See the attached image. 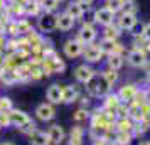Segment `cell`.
I'll list each match as a JSON object with an SVG mask.
<instances>
[{
	"label": "cell",
	"mask_w": 150,
	"mask_h": 145,
	"mask_svg": "<svg viewBox=\"0 0 150 145\" xmlns=\"http://www.w3.org/2000/svg\"><path fill=\"white\" fill-rule=\"evenodd\" d=\"M37 30L41 34H51V32L57 30L56 14H52V12H42L37 17Z\"/></svg>",
	"instance_id": "obj_1"
},
{
	"label": "cell",
	"mask_w": 150,
	"mask_h": 145,
	"mask_svg": "<svg viewBox=\"0 0 150 145\" xmlns=\"http://www.w3.org/2000/svg\"><path fill=\"white\" fill-rule=\"evenodd\" d=\"M83 51H84V44L79 42L76 37L74 39H68L62 46V52L68 59H76V57L83 56Z\"/></svg>",
	"instance_id": "obj_2"
},
{
	"label": "cell",
	"mask_w": 150,
	"mask_h": 145,
	"mask_svg": "<svg viewBox=\"0 0 150 145\" xmlns=\"http://www.w3.org/2000/svg\"><path fill=\"white\" fill-rule=\"evenodd\" d=\"M96 37H98L96 27L95 25H88V24H81V27L78 30V35H76V39L79 42H83L84 46L93 44V42L96 41Z\"/></svg>",
	"instance_id": "obj_3"
},
{
	"label": "cell",
	"mask_w": 150,
	"mask_h": 145,
	"mask_svg": "<svg viewBox=\"0 0 150 145\" xmlns=\"http://www.w3.org/2000/svg\"><path fill=\"white\" fill-rule=\"evenodd\" d=\"M138 88H137L135 84H132V83H128V84H123L122 88L118 90V98H120V101L122 103H125V105H130V103H133L137 100V95H138Z\"/></svg>",
	"instance_id": "obj_4"
},
{
	"label": "cell",
	"mask_w": 150,
	"mask_h": 145,
	"mask_svg": "<svg viewBox=\"0 0 150 145\" xmlns=\"http://www.w3.org/2000/svg\"><path fill=\"white\" fill-rule=\"evenodd\" d=\"M73 74H74V79L78 83H83L86 84L91 79V78L96 74V71L91 66H89L88 62H84V64H79V66H76L74 71H73Z\"/></svg>",
	"instance_id": "obj_5"
},
{
	"label": "cell",
	"mask_w": 150,
	"mask_h": 145,
	"mask_svg": "<svg viewBox=\"0 0 150 145\" xmlns=\"http://www.w3.org/2000/svg\"><path fill=\"white\" fill-rule=\"evenodd\" d=\"M103 52L100 46L98 44H88V46H84V51H83V57H84V61L88 62V64H95V62H100L103 59Z\"/></svg>",
	"instance_id": "obj_6"
},
{
	"label": "cell",
	"mask_w": 150,
	"mask_h": 145,
	"mask_svg": "<svg viewBox=\"0 0 150 145\" xmlns=\"http://www.w3.org/2000/svg\"><path fill=\"white\" fill-rule=\"evenodd\" d=\"M34 113H35V117H37V120H41V122H51L56 117V108H54V105L46 101V103L37 105Z\"/></svg>",
	"instance_id": "obj_7"
},
{
	"label": "cell",
	"mask_w": 150,
	"mask_h": 145,
	"mask_svg": "<svg viewBox=\"0 0 150 145\" xmlns=\"http://www.w3.org/2000/svg\"><path fill=\"white\" fill-rule=\"evenodd\" d=\"M115 21H116V14H113L110 8H106V7L95 8V22L96 24L106 27V25H110V24H113Z\"/></svg>",
	"instance_id": "obj_8"
},
{
	"label": "cell",
	"mask_w": 150,
	"mask_h": 145,
	"mask_svg": "<svg viewBox=\"0 0 150 145\" xmlns=\"http://www.w3.org/2000/svg\"><path fill=\"white\" fill-rule=\"evenodd\" d=\"M115 24L120 27V30H133L137 27V24H138V19H137V14H123V12H120Z\"/></svg>",
	"instance_id": "obj_9"
},
{
	"label": "cell",
	"mask_w": 150,
	"mask_h": 145,
	"mask_svg": "<svg viewBox=\"0 0 150 145\" xmlns=\"http://www.w3.org/2000/svg\"><path fill=\"white\" fill-rule=\"evenodd\" d=\"M127 62H128L132 68H143L145 64H147V54L142 52V51H138V49H130L128 54H127Z\"/></svg>",
	"instance_id": "obj_10"
},
{
	"label": "cell",
	"mask_w": 150,
	"mask_h": 145,
	"mask_svg": "<svg viewBox=\"0 0 150 145\" xmlns=\"http://www.w3.org/2000/svg\"><path fill=\"white\" fill-rule=\"evenodd\" d=\"M100 49L105 56L110 54H122L123 56V46L118 41H110V39H101L100 41Z\"/></svg>",
	"instance_id": "obj_11"
},
{
	"label": "cell",
	"mask_w": 150,
	"mask_h": 145,
	"mask_svg": "<svg viewBox=\"0 0 150 145\" xmlns=\"http://www.w3.org/2000/svg\"><path fill=\"white\" fill-rule=\"evenodd\" d=\"M47 137L51 145H61L66 140V132L61 125H51L47 128Z\"/></svg>",
	"instance_id": "obj_12"
},
{
	"label": "cell",
	"mask_w": 150,
	"mask_h": 145,
	"mask_svg": "<svg viewBox=\"0 0 150 145\" xmlns=\"http://www.w3.org/2000/svg\"><path fill=\"white\" fill-rule=\"evenodd\" d=\"M56 24H57V30H61V32H69V30H73V27L76 25V21L69 14L62 12V14L56 15Z\"/></svg>",
	"instance_id": "obj_13"
},
{
	"label": "cell",
	"mask_w": 150,
	"mask_h": 145,
	"mask_svg": "<svg viewBox=\"0 0 150 145\" xmlns=\"http://www.w3.org/2000/svg\"><path fill=\"white\" fill-rule=\"evenodd\" d=\"M86 8H88V5H84V4H81V2H78V0H73V2H69L68 5H66V14H69L74 21H79L83 17V14L86 12Z\"/></svg>",
	"instance_id": "obj_14"
},
{
	"label": "cell",
	"mask_w": 150,
	"mask_h": 145,
	"mask_svg": "<svg viewBox=\"0 0 150 145\" xmlns=\"http://www.w3.org/2000/svg\"><path fill=\"white\" fill-rule=\"evenodd\" d=\"M46 98H47V101L51 105H59L62 103V86L61 84H51L46 91Z\"/></svg>",
	"instance_id": "obj_15"
},
{
	"label": "cell",
	"mask_w": 150,
	"mask_h": 145,
	"mask_svg": "<svg viewBox=\"0 0 150 145\" xmlns=\"http://www.w3.org/2000/svg\"><path fill=\"white\" fill-rule=\"evenodd\" d=\"M7 115H8V122H10V125H14V127H21L22 123H25V122H29V120H30L25 111L17 110V108L8 110Z\"/></svg>",
	"instance_id": "obj_16"
},
{
	"label": "cell",
	"mask_w": 150,
	"mask_h": 145,
	"mask_svg": "<svg viewBox=\"0 0 150 145\" xmlns=\"http://www.w3.org/2000/svg\"><path fill=\"white\" fill-rule=\"evenodd\" d=\"M84 144V128L81 125L76 123L71 132H69V137H68V145H83Z\"/></svg>",
	"instance_id": "obj_17"
},
{
	"label": "cell",
	"mask_w": 150,
	"mask_h": 145,
	"mask_svg": "<svg viewBox=\"0 0 150 145\" xmlns=\"http://www.w3.org/2000/svg\"><path fill=\"white\" fill-rule=\"evenodd\" d=\"M79 98V93H78V88L73 86V84H68V86H62V103L64 105H71L78 101Z\"/></svg>",
	"instance_id": "obj_18"
},
{
	"label": "cell",
	"mask_w": 150,
	"mask_h": 145,
	"mask_svg": "<svg viewBox=\"0 0 150 145\" xmlns=\"http://www.w3.org/2000/svg\"><path fill=\"white\" fill-rule=\"evenodd\" d=\"M103 98H105V100H103V108H105L106 111H113V113H116L118 106L122 105L118 95H116V93H108L106 96H103Z\"/></svg>",
	"instance_id": "obj_19"
},
{
	"label": "cell",
	"mask_w": 150,
	"mask_h": 145,
	"mask_svg": "<svg viewBox=\"0 0 150 145\" xmlns=\"http://www.w3.org/2000/svg\"><path fill=\"white\" fill-rule=\"evenodd\" d=\"M29 144L30 145H51L47 137V132H42V130H35L29 135Z\"/></svg>",
	"instance_id": "obj_20"
},
{
	"label": "cell",
	"mask_w": 150,
	"mask_h": 145,
	"mask_svg": "<svg viewBox=\"0 0 150 145\" xmlns=\"http://www.w3.org/2000/svg\"><path fill=\"white\" fill-rule=\"evenodd\" d=\"M14 24H15V37H24L32 30V25L27 19H15Z\"/></svg>",
	"instance_id": "obj_21"
},
{
	"label": "cell",
	"mask_w": 150,
	"mask_h": 145,
	"mask_svg": "<svg viewBox=\"0 0 150 145\" xmlns=\"http://www.w3.org/2000/svg\"><path fill=\"white\" fill-rule=\"evenodd\" d=\"M120 35H122V30H120V27L116 25L115 22H113V24H110V25H106V27H103V39L118 41V39H120Z\"/></svg>",
	"instance_id": "obj_22"
},
{
	"label": "cell",
	"mask_w": 150,
	"mask_h": 145,
	"mask_svg": "<svg viewBox=\"0 0 150 145\" xmlns=\"http://www.w3.org/2000/svg\"><path fill=\"white\" fill-rule=\"evenodd\" d=\"M106 68L110 69H115V71H120L123 68V64H125V56L122 54H110L108 59H106Z\"/></svg>",
	"instance_id": "obj_23"
},
{
	"label": "cell",
	"mask_w": 150,
	"mask_h": 145,
	"mask_svg": "<svg viewBox=\"0 0 150 145\" xmlns=\"http://www.w3.org/2000/svg\"><path fill=\"white\" fill-rule=\"evenodd\" d=\"M133 49H138L145 54L150 52V41H147L142 34H135L133 35Z\"/></svg>",
	"instance_id": "obj_24"
},
{
	"label": "cell",
	"mask_w": 150,
	"mask_h": 145,
	"mask_svg": "<svg viewBox=\"0 0 150 145\" xmlns=\"http://www.w3.org/2000/svg\"><path fill=\"white\" fill-rule=\"evenodd\" d=\"M24 12H25V15H35V17H39L44 10H42L41 4L37 0H29L27 4L24 5Z\"/></svg>",
	"instance_id": "obj_25"
},
{
	"label": "cell",
	"mask_w": 150,
	"mask_h": 145,
	"mask_svg": "<svg viewBox=\"0 0 150 145\" xmlns=\"http://www.w3.org/2000/svg\"><path fill=\"white\" fill-rule=\"evenodd\" d=\"M113 142H116L118 145H130L132 142H133V133H132V132H118V130H115Z\"/></svg>",
	"instance_id": "obj_26"
},
{
	"label": "cell",
	"mask_w": 150,
	"mask_h": 145,
	"mask_svg": "<svg viewBox=\"0 0 150 145\" xmlns=\"http://www.w3.org/2000/svg\"><path fill=\"white\" fill-rule=\"evenodd\" d=\"M101 76H103V79H105L110 86H113V84H116V81H118V71L106 68V69H103V71H101Z\"/></svg>",
	"instance_id": "obj_27"
},
{
	"label": "cell",
	"mask_w": 150,
	"mask_h": 145,
	"mask_svg": "<svg viewBox=\"0 0 150 145\" xmlns=\"http://www.w3.org/2000/svg\"><path fill=\"white\" fill-rule=\"evenodd\" d=\"M39 4H41V7L44 12H52L54 14L56 10L59 8V0H39Z\"/></svg>",
	"instance_id": "obj_28"
},
{
	"label": "cell",
	"mask_w": 150,
	"mask_h": 145,
	"mask_svg": "<svg viewBox=\"0 0 150 145\" xmlns=\"http://www.w3.org/2000/svg\"><path fill=\"white\" fill-rule=\"evenodd\" d=\"M123 0H105V5L103 7H106L110 8L113 14H120L122 12V8H123Z\"/></svg>",
	"instance_id": "obj_29"
},
{
	"label": "cell",
	"mask_w": 150,
	"mask_h": 145,
	"mask_svg": "<svg viewBox=\"0 0 150 145\" xmlns=\"http://www.w3.org/2000/svg\"><path fill=\"white\" fill-rule=\"evenodd\" d=\"M73 120H74L78 125H81L83 122L89 120V111H88V108H78V110L74 111V115H73Z\"/></svg>",
	"instance_id": "obj_30"
},
{
	"label": "cell",
	"mask_w": 150,
	"mask_h": 145,
	"mask_svg": "<svg viewBox=\"0 0 150 145\" xmlns=\"http://www.w3.org/2000/svg\"><path fill=\"white\" fill-rule=\"evenodd\" d=\"M86 91L89 96H98V73L86 83Z\"/></svg>",
	"instance_id": "obj_31"
},
{
	"label": "cell",
	"mask_w": 150,
	"mask_h": 145,
	"mask_svg": "<svg viewBox=\"0 0 150 145\" xmlns=\"http://www.w3.org/2000/svg\"><path fill=\"white\" fill-rule=\"evenodd\" d=\"M17 130L21 132L22 135H30V133H32V132H35L37 130V128H35V123L34 122H32V120H29V122H25V123H22L21 127H17Z\"/></svg>",
	"instance_id": "obj_32"
},
{
	"label": "cell",
	"mask_w": 150,
	"mask_h": 145,
	"mask_svg": "<svg viewBox=\"0 0 150 145\" xmlns=\"http://www.w3.org/2000/svg\"><path fill=\"white\" fill-rule=\"evenodd\" d=\"M81 21V24H88V25H95V10H91V8H86V12L83 14V17L79 19Z\"/></svg>",
	"instance_id": "obj_33"
},
{
	"label": "cell",
	"mask_w": 150,
	"mask_h": 145,
	"mask_svg": "<svg viewBox=\"0 0 150 145\" xmlns=\"http://www.w3.org/2000/svg\"><path fill=\"white\" fill-rule=\"evenodd\" d=\"M137 4H135V0H128V2H125L123 4V8H122V12L123 14H137Z\"/></svg>",
	"instance_id": "obj_34"
},
{
	"label": "cell",
	"mask_w": 150,
	"mask_h": 145,
	"mask_svg": "<svg viewBox=\"0 0 150 145\" xmlns=\"http://www.w3.org/2000/svg\"><path fill=\"white\" fill-rule=\"evenodd\" d=\"M14 108V105H12V100L7 96H0V113L2 111H8Z\"/></svg>",
	"instance_id": "obj_35"
},
{
	"label": "cell",
	"mask_w": 150,
	"mask_h": 145,
	"mask_svg": "<svg viewBox=\"0 0 150 145\" xmlns=\"http://www.w3.org/2000/svg\"><path fill=\"white\" fill-rule=\"evenodd\" d=\"M140 34H142L147 41H150V22L149 24H145V25L142 27V32H140Z\"/></svg>",
	"instance_id": "obj_36"
},
{
	"label": "cell",
	"mask_w": 150,
	"mask_h": 145,
	"mask_svg": "<svg viewBox=\"0 0 150 145\" xmlns=\"http://www.w3.org/2000/svg\"><path fill=\"white\" fill-rule=\"evenodd\" d=\"M142 96H143V101H145V105H150V88H147V90L142 91Z\"/></svg>",
	"instance_id": "obj_37"
},
{
	"label": "cell",
	"mask_w": 150,
	"mask_h": 145,
	"mask_svg": "<svg viewBox=\"0 0 150 145\" xmlns=\"http://www.w3.org/2000/svg\"><path fill=\"white\" fill-rule=\"evenodd\" d=\"M111 140H106V138H98V140H93L91 145H110Z\"/></svg>",
	"instance_id": "obj_38"
},
{
	"label": "cell",
	"mask_w": 150,
	"mask_h": 145,
	"mask_svg": "<svg viewBox=\"0 0 150 145\" xmlns=\"http://www.w3.org/2000/svg\"><path fill=\"white\" fill-rule=\"evenodd\" d=\"M89 105V96H83L81 98V108H88Z\"/></svg>",
	"instance_id": "obj_39"
},
{
	"label": "cell",
	"mask_w": 150,
	"mask_h": 145,
	"mask_svg": "<svg viewBox=\"0 0 150 145\" xmlns=\"http://www.w3.org/2000/svg\"><path fill=\"white\" fill-rule=\"evenodd\" d=\"M4 64H5V52L0 51V69L4 68Z\"/></svg>",
	"instance_id": "obj_40"
},
{
	"label": "cell",
	"mask_w": 150,
	"mask_h": 145,
	"mask_svg": "<svg viewBox=\"0 0 150 145\" xmlns=\"http://www.w3.org/2000/svg\"><path fill=\"white\" fill-rule=\"evenodd\" d=\"M143 68L147 69V81L150 83V61H147V64H145Z\"/></svg>",
	"instance_id": "obj_41"
},
{
	"label": "cell",
	"mask_w": 150,
	"mask_h": 145,
	"mask_svg": "<svg viewBox=\"0 0 150 145\" xmlns=\"http://www.w3.org/2000/svg\"><path fill=\"white\" fill-rule=\"evenodd\" d=\"M78 2H81V4H84V5H91V4H93V2H95V0H78Z\"/></svg>",
	"instance_id": "obj_42"
},
{
	"label": "cell",
	"mask_w": 150,
	"mask_h": 145,
	"mask_svg": "<svg viewBox=\"0 0 150 145\" xmlns=\"http://www.w3.org/2000/svg\"><path fill=\"white\" fill-rule=\"evenodd\" d=\"M142 145H150V140H145V142H142Z\"/></svg>",
	"instance_id": "obj_43"
},
{
	"label": "cell",
	"mask_w": 150,
	"mask_h": 145,
	"mask_svg": "<svg viewBox=\"0 0 150 145\" xmlns=\"http://www.w3.org/2000/svg\"><path fill=\"white\" fill-rule=\"evenodd\" d=\"M0 145H14L12 142H4V144H0Z\"/></svg>",
	"instance_id": "obj_44"
},
{
	"label": "cell",
	"mask_w": 150,
	"mask_h": 145,
	"mask_svg": "<svg viewBox=\"0 0 150 145\" xmlns=\"http://www.w3.org/2000/svg\"><path fill=\"white\" fill-rule=\"evenodd\" d=\"M110 145H118V144H116V142H110Z\"/></svg>",
	"instance_id": "obj_45"
},
{
	"label": "cell",
	"mask_w": 150,
	"mask_h": 145,
	"mask_svg": "<svg viewBox=\"0 0 150 145\" xmlns=\"http://www.w3.org/2000/svg\"><path fill=\"white\" fill-rule=\"evenodd\" d=\"M123 2H128V0H123Z\"/></svg>",
	"instance_id": "obj_46"
},
{
	"label": "cell",
	"mask_w": 150,
	"mask_h": 145,
	"mask_svg": "<svg viewBox=\"0 0 150 145\" xmlns=\"http://www.w3.org/2000/svg\"><path fill=\"white\" fill-rule=\"evenodd\" d=\"M59 2H64V0H59Z\"/></svg>",
	"instance_id": "obj_47"
},
{
	"label": "cell",
	"mask_w": 150,
	"mask_h": 145,
	"mask_svg": "<svg viewBox=\"0 0 150 145\" xmlns=\"http://www.w3.org/2000/svg\"><path fill=\"white\" fill-rule=\"evenodd\" d=\"M0 130H2V127H0Z\"/></svg>",
	"instance_id": "obj_48"
}]
</instances>
